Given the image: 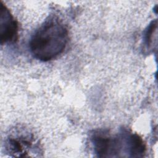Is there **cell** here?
I'll return each instance as SVG.
<instances>
[{"mask_svg":"<svg viewBox=\"0 0 158 158\" xmlns=\"http://www.w3.org/2000/svg\"><path fill=\"white\" fill-rule=\"evenodd\" d=\"M94 151L98 157H122L127 154L128 157H143L146 146L143 139L137 134L127 130H122L112 135L106 130L93 131L90 136Z\"/></svg>","mask_w":158,"mask_h":158,"instance_id":"1","label":"cell"},{"mask_svg":"<svg viewBox=\"0 0 158 158\" xmlns=\"http://www.w3.org/2000/svg\"><path fill=\"white\" fill-rule=\"evenodd\" d=\"M68 39L65 25L58 18L50 17L31 36L29 43L30 50L36 59L49 61L63 52Z\"/></svg>","mask_w":158,"mask_h":158,"instance_id":"2","label":"cell"},{"mask_svg":"<svg viewBox=\"0 0 158 158\" xmlns=\"http://www.w3.org/2000/svg\"><path fill=\"white\" fill-rule=\"evenodd\" d=\"M32 135L15 130L9 135L6 141V148L8 153L14 156H29L32 148H35V141Z\"/></svg>","mask_w":158,"mask_h":158,"instance_id":"3","label":"cell"},{"mask_svg":"<svg viewBox=\"0 0 158 158\" xmlns=\"http://www.w3.org/2000/svg\"><path fill=\"white\" fill-rule=\"evenodd\" d=\"M18 38V25L9 9L0 1L1 44L15 42Z\"/></svg>","mask_w":158,"mask_h":158,"instance_id":"4","label":"cell"},{"mask_svg":"<svg viewBox=\"0 0 158 158\" xmlns=\"http://www.w3.org/2000/svg\"><path fill=\"white\" fill-rule=\"evenodd\" d=\"M157 28V20L152 21L148 26V29L144 34V43L148 48H149L153 43L154 34L156 31Z\"/></svg>","mask_w":158,"mask_h":158,"instance_id":"5","label":"cell"}]
</instances>
